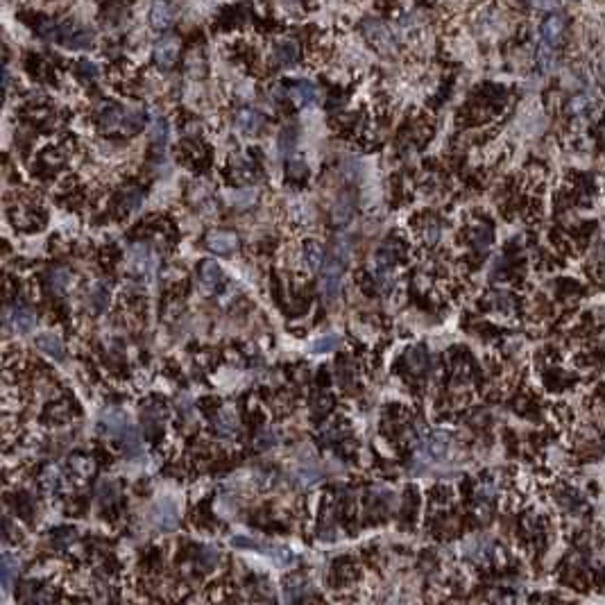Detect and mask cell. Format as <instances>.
I'll return each instance as SVG.
<instances>
[{"label": "cell", "mask_w": 605, "mask_h": 605, "mask_svg": "<svg viewBox=\"0 0 605 605\" xmlns=\"http://www.w3.org/2000/svg\"><path fill=\"white\" fill-rule=\"evenodd\" d=\"M100 127L104 132H125L136 134L145 125V111L138 107H120V104H109L100 111Z\"/></svg>", "instance_id": "6da1fadb"}, {"label": "cell", "mask_w": 605, "mask_h": 605, "mask_svg": "<svg viewBox=\"0 0 605 605\" xmlns=\"http://www.w3.org/2000/svg\"><path fill=\"white\" fill-rule=\"evenodd\" d=\"M361 30H363V35L367 39V44H372L374 48H377V50L388 53V55H392V53L397 50L399 41L395 37V32H392L383 21H379V19H365Z\"/></svg>", "instance_id": "7a4b0ae2"}, {"label": "cell", "mask_w": 605, "mask_h": 605, "mask_svg": "<svg viewBox=\"0 0 605 605\" xmlns=\"http://www.w3.org/2000/svg\"><path fill=\"white\" fill-rule=\"evenodd\" d=\"M127 266L134 274L141 277H152L154 270H157V254L150 248L148 243H136L129 248L127 254Z\"/></svg>", "instance_id": "3957f363"}, {"label": "cell", "mask_w": 605, "mask_h": 605, "mask_svg": "<svg viewBox=\"0 0 605 605\" xmlns=\"http://www.w3.org/2000/svg\"><path fill=\"white\" fill-rule=\"evenodd\" d=\"M342 274H345V263H342L340 259L336 257H329L324 261L322 266V279H320V286H322V292L329 299H333L340 292V286H342Z\"/></svg>", "instance_id": "277c9868"}, {"label": "cell", "mask_w": 605, "mask_h": 605, "mask_svg": "<svg viewBox=\"0 0 605 605\" xmlns=\"http://www.w3.org/2000/svg\"><path fill=\"white\" fill-rule=\"evenodd\" d=\"M59 26H62L59 39L64 41V46L71 48V50H89V48L93 46V35L82 26H77V23L64 21V23H59Z\"/></svg>", "instance_id": "5b68a950"}, {"label": "cell", "mask_w": 605, "mask_h": 605, "mask_svg": "<svg viewBox=\"0 0 605 605\" xmlns=\"http://www.w3.org/2000/svg\"><path fill=\"white\" fill-rule=\"evenodd\" d=\"M175 19H177V12L170 0H154L150 5V12H148V21H150V28L157 30V32H166L175 26Z\"/></svg>", "instance_id": "8992f818"}, {"label": "cell", "mask_w": 605, "mask_h": 605, "mask_svg": "<svg viewBox=\"0 0 605 605\" xmlns=\"http://www.w3.org/2000/svg\"><path fill=\"white\" fill-rule=\"evenodd\" d=\"M299 59V48L292 39H281L274 41L272 50H270V64L277 68H290L295 66Z\"/></svg>", "instance_id": "52a82bcc"}, {"label": "cell", "mask_w": 605, "mask_h": 605, "mask_svg": "<svg viewBox=\"0 0 605 605\" xmlns=\"http://www.w3.org/2000/svg\"><path fill=\"white\" fill-rule=\"evenodd\" d=\"M565 32H567L565 16L551 14V16H546V19L542 21V26H539V39H542V44H546V46L558 48L562 44V37H565Z\"/></svg>", "instance_id": "ba28073f"}, {"label": "cell", "mask_w": 605, "mask_h": 605, "mask_svg": "<svg viewBox=\"0 0 605 605\" xmlns=\"http://www.w3.org/2000/svg\"><path fill=\"white\" fill-rule=\"evenodd\" d=\"M154 64H157L159 71H170L175 68V64L179 62V41L177 39H161L157 46H154Z\"/></svg>", "instance_id": "9c48e42d"}, {"label": "cell", "mask_w": 605, "mask_h": 605, "mask_svg": "<svg viewBox=\"0 0 605 605\" xmlns=\"http://www.w3.org/2000/svg\"><path fill=\"white\" fill-rule=\"evenodd\" d=\"M152 521H154V526L161 528V530H173L179 524L177 505L170 501V499H161V501L154 503V508H152Z\"/></svg>", "instance_id": "30bf717a"}, {"label": "cell", "mask_w": 605, "mask_h": 605, "mask_svg": "<svg viewBox=\"0 0 605 605\" xmlns=\"http://www.w3.org/2000/svg\"><path fill=\"white\" fill-rule=\"evenodd\" d=\"M288 95L297 107H313L317 97H320V91L310 80H295L288 86Z\"/></svg>", "instance_id": "8fae6325"}, {"label": "cell", "mask_w": 605, "mask_h": 605, "mask_svg": "<svg viewBox=\"0 0 605 605\" xmlns=\"http://www.w3.org/2000/svg\"><path fill=\"white\" fill-rule=\"evenodd\" d=\"M234 122H236V127H239L243 134L252 136V134H259L261 129H263V125H266V118L261 116V113H259L257 109L243 107V109H239V111H236V118H234Z\"/></svg>", "instance_id": "7c38bea8"}, {"label": "cell", "mask_w": 605, "mask_h": 605, "mask_svg": "<svg viewBox=\"0 0 605 605\" xmlns=\"http://www.w3.org/2000/svg\"><path fill=\"white\" fill-rule=\"evenodd\" d=\"M324 245L320 241L310 239L304 243V248H301V263H304V268L308 270V272H317V270H322L324 266Z\"/></svg>", "instance_id": "4fadbf2b"}, {"label": "cell", "mask_w": 605, "mask_h": 605, "mask_svg": "<svg viewBox=\"0 0 605 605\" xmlns=\"http://www.w3.org/2000/svg\"><path fill=\"white\" fill-rule=\"evenodd\" d=\"M214 429L220 438H234L236 431H239V415L232 406L220 408L216 420H214Z\"/></svg>", "instance_id": "5bb4252c"}, {"label": "cell", "mask_w": 605, "mask_h": 605, "mask_svg": "<svg viewBox=\"0 0 605 605\" xmlns=\"http://www.w3.org/2000/svg\"><path fill=\"white\" fill-rule=\"evenodd\" d=\"M35 347L41 351V354L55 358V361H62V358L66 356V349H64L62 338L53 331H46V333H41V336H37Z\"/></svg>", "instance_id": "9a60e30c"}, {"label": "cell", "mask_w": 605, "mask_h": 605, "mask_svg": "<svg viewBox=\"0 0 605 605\" xmlns=\"http://www.w3.org/2000/svg\"><path fill=\"white\" fill-rule=\"evenodd\" d=\"M207 248L216 254H232L239 248V239L232 232H211L207 236Z\"/></svg>", "instance_id": "2e32d148"}, {"label": "cell", "mask_w": 605, "mask_h": 605, "mask_svg": "<svg viewBox=\"0 0 605 605\" xmlns=\"http://www.w3.org/2000/svg\"><path fill=\"white\" fill-rule=\"evenodd\" d=\"M7 320H12L14 329L19 333H32V331H35V324H37L35 313H32V310L26 308V306H14L12 313L7 315Z\"/></svg>", "instance_id": "e0dca14e"}, {"label": "cell", "mask_w": 605, "mask_h": 605, "mask_svg": "<svg viewBox=\"0 0 605 605\" xmlns=\"http://www.w3.org/2000/svg\"><path fill=\"white\" fill-rule=\"evenodd\" d=\"M225 279V272L216 261H204L202 268H200V281L207 290H216L220 283Z\"/></svg>", "instance_id": "ac0fdd59"}, {"label": "cell", "mask_w": 605, "mask_h": 605, "mask_svg": "<svg viewBox=\"0 0 605 605\" xmlns=\"http://www.w3.org/2000/svg\"><path fill=\"white\" fill-rule=\"evenodd\" d=\"M46 283L55 295H64L71 286V272L66 268H53L50 272L46 274Z\"/></svg>", "instance_id": "d6986e66"}, {"label": "cell", "mask_w": 605, "mask_h": 605, "mask_svg": "<svg viewBox=\"0 0 605 605\" xmlns=\"http://www.w3.org/2000/svg\"><path fill=\"white\" fill-rule=\"evenodd\" d=\"M424 449H427V454L431 458H445L449 452V438L445 433H433V436L427 438V443H424Z\"/></svg>", "instance_id": "ffe728a7"}, {"label": "cell", "mask_w": 605, "mask_h": 605, "mask_svg": "<svg viewBox=\"0 0 605 605\" xmlns=\"http://www.w3.org/2000/svg\"><path fill=\"white\" fill-rule=\"evenodd\" d=\"M537 66L542 73H553L555 71V64H558V55H555V48L553 46H546V44H539L537 48Z\"/></svg>", "instance_id": "44dd1931"}, {"label": "cell", "mask_w": 605, "mask_h": 605, "mask_svg": "<svg viewBox=\"0 0 605 605\" xmlns=\"http://www.w3.org/2000/svg\"><path fill=\"white\" fill-rule=\"evenodd\" d=\"M406 365H408V370H411V372L422 374L424 370H427V365H429V356H427V351H424L422 347H413V349H408V354H406Z\"/></svg>", "instance_id": "7402d4cb"}, {"label": "cell", "mask_w": 605, "mask_h": 605, "mask_svg": "<svg viewBox=\"0 0 605 605\" xmlns=\"http://www.w3.org/2000/svg\"><path fill=\"white\" fill-rule=\"evenodd\" d=\"M143 204V193L134 189V186H129V189L122 191L120 195V207L127 211V214H132V211H136L138 207Z\"/></svg>", "instance_id": "603a6c76"}, {"label": "cell", "mask_w": 605, "mask_h": 605, "mask_svg": "<svg viewBox=\"0 0 605 605\" xmlns=\"http://www.w3.org/2000/svg\"><path fill=\"white\" fill-rule=\"evenodd\" d=\"M351 214H354V207H351V202L345 200V198H340V200L336 202V207H333L331 218H333V223H336L338 227H342V225L349 223V220H351Z\"/></svg>", "instance_id": "cb8c5ba5"}, {"label": "cell", "mask_w": 605, "mask_h": 605, "mask_svg": "<svg viewBox=\"0 0 605 605\" xmlns=\"http://www.w3.org/2000/svg\"><path fill=\"white\" fill-rule=\"evenodd\" d=\"M91 304L95 310H104L109 304V286L107 283H95L91 290Z\"/></svg>", "instance_id": "d4e9b609"}, {"label": "cell", "mask_w": 605, "mask_h": 605, "mask_svg": "<svg viewBox=\"0 0 605 605\" xmlns=\"http://www.w3.org/2000/svg\"><path fill=\"white\" fill-rule=\"evenodd\" d=\"M257 200V193L245 189V191H236V193H227V202L232 204V207H239V209H245L250 207L252 202Z\"/></svg>", "instance_id": "484cf974"}, {"label": "cell", "mask_w": 605, "mask_h": 605, "mask_svg": "<svg viewBox=\"0 0 605 605\" xmlns=\"http://www.w3.org/2000/svg\"><path fill=\"white\" fill-rule=\"evenodd\" d=\"M168 134H170V127H168V122L163 118H157L152 122L150 136H152V141L157 145H166L168 143Z\"/></svg>", "instance_id": "4316f807"}, {"label": "cell", "mask_w": 605, "mask_h": 605, "mask_svg": "<svg viewBox=\"0 0 605 605\" xmlns=\"http://www.w3.org/2000/svg\"><path fill=\"white\" fill-rule=\"evenodd\" d=\"M75 71H77V75H80V77H84V80H89V82H95L97 77H100V68H97V64L91 62V59H80V62H77V66H75Z\"/></svg>", "instance_id": "83f0119b"}, {"label": "cell", "mask_w": 605, "mask_h": 605, "mask_svg": "<svg viewBox=\"0 0 605 605\" xmlns=\"http://www.w3.org/2000/svg\"><path fill=\"white\" fill-rule=\"evenodd\" d=\"M71 469L77 474V476H91L93 474V460L91 458H86V456H75V458H71Z\"/></svg>", "instance_id": "f1b7e54d"}, {"label": "cell", "mask_w": 605, "mask_h": 605, "mask_svg": "<svg viewBox=\"0 0 605 605\" xmlns=\"http://www.w3.org/2000/svg\"><path fill=\"white\" fill-rule=\"evenodd\" d=\"M44 485H46V490H50V492H55V490L62 485V472H59V467H55V465H48L46 472H44Z\"/></svg>", "instance_id": "f546056e"}, {"label": "cell", "mask_w": 605, "mask_h": 605, "mask_svg": "<svg viewBox=\"0 0 605 605\" xmlns=\"http://www.w3.org/2000/svg\"><path fill=\"white\" fill-rule=\"evenodd\" d=\"M277 440H279V438H277V433L272 429H268V431L259 433V436H257L254 447L259 449V452H266V449H272L277 445Z\"/></svg>", "instance_id": "4dcf8cb0"}, {"label": "cell", "mask_w": 605, "mask_h": 605, "mask_svg": "<svg viewBox=\"0 0 605 605\" xmlns=\"http://www.w3.org/2000/svg\"><path fill=\"white\" fill-rule=\"evenodd\" d=\"M12 576H14V560H12L10 553H5L3 555V587H5V592H10Z\"/></svg>", "instance_id": "1f68e13d"}, {"label": "cell", "mask_w": 605, "mask_h": 605, "mask_svg": "<svg viewBox=\"0 0 605 605\" xmlns=\"http://www.w3.org/2000/svg\"><path fill=\"white\" fill-rule=\"evenodd\" d=\"M218 560H220V553H218L216 549H211V546L200 553V565H202L204 569H207V571H209V569H214V567L218 565Z\"/></svg>", "instance_id": "d6a6232c"}, {"label": "cell", "mask_w": 605, "mask_h": 605, "mask_svg": "<svg viewBox=\"0 0 605 605\" xmlns=\"http://www.w3.org/2000/svg\"><path fill=\"white\" fill-rule=\"evenodd\" d=\"M338 347V338L336 336H326L313 342V351L315 354H324V351H333Z\"/></svg>", "instance_id": "836d02e7"}, {"label": "cell", "mask_w": 605, "mask_h": 605, "mask_svg": "<svg viewBox=\"0 0 605 605\" xmlns=\"http://www.w3.org/2000/svg\"><path fill=\"white\" fill-rule=\"evenodd\" d=\"M116 494H118V490H116V483H113V481H104V483L100 485V496H102L104 503L116 501Z\"/></svg>", "instance_id": "e575fe53"}, {"label": "cell", "mask_w": 605, "mask_h": 605, "mask_svg": "<svg viewBox=\"0 0 605 605\" xmlns=\"http://www.w3.org/2000/svg\"><path fill=\"white\" fill-rule=\"evenodd\" d=\"M590 104H592V100L590 97H587L585 93H580V95H576V97H571V111L574 113H583V111H587L590 109Z\"/></svg>", "instance_id": "d590c367"}, {"label": "cell", "mask_w": 605, "mask_h": 605, "mask_svg": "<svg viewBox=\"0 0 605 605\" xmlns=\"http://www.w3.org/2000/svg\"><path fill=\"white\" fill-rule=\"evenodd\" d=\"M301 583L299 580H288V583H286V599H290V601H295V599H299L301 596V587H299Z\"/></svg>", "instance_id": "8d00e7d4"}, {"label": "cell", "mask_w": 605, "mask_h": 605, "mask_svg": "<svg viewBox=\"0 0 605 605\" xmlns=\"http://www.w3.org/2000/svg\"><path fill=\"white\" fill-rule=\"evenodd\" d=\"M288 175L290 177H295V179H299V177H304L306 175V166L301 161H290L288 163Z\"/></svg>", "instance_id": "74e56055"}, {"label": "cell", "mask_w": 605, "mask_h": 605, "mask_svg": "<svg viewBox=\"0 0 605 605\" xmlns=\"http://www.w3.org/2000/svg\"><path fill=\"white\" fill-rule=\"evenodd\" d=\"M440 241V225L431 223L427 227V243H438Z\"/></svg>", "instance_id": "f35d334b"}, {"label": "cell", "mask_w": 605, "mask_h": 605, "mask_svg": "<svg viewBox=\"0 0 605 605\" xmlns=\"http://www.w3.org/2000/svg\"><path fill=\"white\" fill-rule=\"evenodd\" d=\"M530 5L537 7V10H553L555 0H530Z\"/></svg>", "instance_id": "ab89813d"}, {"label": "cell", "mask_w": 605, "mask_h": 605, "mask_svg": "<svg viewBox=\"0 0 605 605\" xmlns=\"http://www.w3.org/2000/svg\"><path fill=\"white\" fill-rule=\"evenodd\" d=\"M565 3H574V0H565Z\"/></svg>", "instance_id": "60d3db41"}]
</instances>
